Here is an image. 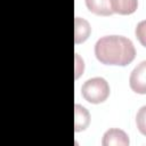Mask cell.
Returning a JSON list of instances; mask_svg holds the SVG:
<instances>
[{
  "label": "cell",
  "mask_w": 146,
  "mask_h": 146,
  "mask_svg": "<svg viewBox=\"0 0 146 146\" xmlns=\"http://www.w3.org/2000/svg\"><path fill=\"white\" fill-rule=\"evenodd\" d=\"M90 123V114L86 107L75 104L74 106V130L75 132L84 130Z\"/></svg>",
  "instance_id": "obj_6"
},
{
  "label": "cell",
  "mask_w": 146,
  "mask_h": 146,
  "mask_svg": "<svg viewBox=\"0 0 146 146\" xmlns=\"http://www.w3.org/2000/svg\"><path fill=\"white\" fill-rule=\"evenodd\" d=\"M81 95L91 104H100L110 96V86L104 78H91L83 83Z\"/></svg>",
  "instance_id": "obj_2"
},
{
  "label": "cell",
  "mask_w": 146,
  "mask_h": 146,
  "mask_svg": "<svg viewBox=\"0 0 146 146\" xmlns=\"http://www.w3.org/2000/svg\"><path fill=\"white\" fill-rule=\"evenodd\" d=\"M96 58L105 65L125 66L136 56L132 41L122 35H106L97 40L95 44Z\"/></svg>",
  "instance_id": "obj_1"
},
{
  "label": "cell",
  "mask_w": 146,
  "mask_h": 146,
  "mask_svg": "<svg viewBox=\"0 0 146 146\" xmlns=\"http://www.w3.org/2000/svg\"><path fill=\"white\" fill-rule=\"evenodd\" d=\"M145 73H146V62L143 60L138 66H136L129 79L130 88L137 94H146V82H145Z\"/></svg>",
  "instance_id": "obj_3"
},
{
  "label": "cell",
  "mask_w": 146,
  "mask_h": 146,
  "mask_svg": "<svg viewBox=\"0 0 146 146\" xmlns=\"http://www.w3.org/2000/svg\"><path fill=\"white\" fill-rule=\"evenodd\" d=\"M145 110H146V107L143 106V107L140 108V112L137 114V124H138V127H139V129H140V131H141L143 135H145V129H144V128H145V123H144Z\"/></svg>",
  "instance_id": "obj_10"
},
{
  "label": "cell",
  "mask_w": 146,
  "mask_h": 146,
  "mask_svg": "<svg viewBox=\"0 0 146 146\" xmlns=\"http://www.w3.org/2000/svg\"><path fill=\"white\" fill-rule=\"evenodd\" d=\"M90 32H91L90 24L81 17H75L74 19V42L75 43L84 42L90 35Z\"/></svg>",
  "instance_id": "obj_5"
},
{
  "label": "cell",
  "mask_w": 146,
  "mask_h": 146,
  "mask_svg": "<svg viewBox=\"0 0 146 146\" xmlns=\"http://www.w3.org/2000/svg\"><path fill=\"white\" fill-rule=\"evenodd\" d=\"M75 79H78L82 73H83V70H84V64H83V60L80 58L79 54H75Z\"/></svg>",
  "instance_id": "obj_9"
},
{
  "label": "cell",
  "mask_w": 146,
  "mask_h": 146,
  "mask_svg": "<svg viewBox=\"0 0 146 146\" xmlns=\"http://www.w3.org/2000/svg\"><path fill=\"white\" fill-rule=\"evenodd\" d=\"M112 11L119 15H130L136 11L138 0H111Z\"/></svg>",
  "instance_id": "obj_7"
},
{
  "label": "cell",
  "mask_w": 146,
  "mask_h": 146,
  "mask_svg": "<svg viewBox=\"0 0 146 146\" xmlns=\"http://www.w3.org/2000/svg\"><path fill=\"white\" fill-rule=\"evenodd\" d=\"M102 145L103 146H128L129 138L123 130L112 128L104 133Z\"/></svg>",
  "instance_id": "obj_4"
},
{
  "label": "cell",
  "mask_w": 146,
  "mask_h": 146,
  "mask_svg": "<svg viewBox=\"0 0 146 146\" xmlns=\"http://www.w3.org/2000/svg\"><path fill=\"white\" fill-rule=\"evenodd\" d=\"M87 8L99 16H110L113 14L111 0H86Z\"/></svg>",
  "instance_id": "obj_8"
}]
</instances>
